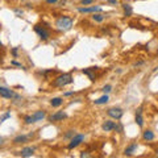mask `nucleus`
Segmentation results:
<instances>
[{"mask_svg":"<svg viewBox=\"0 0 158 158\" xmlns=\"http://www.w3.org/2000/svg\"><path fill=\"white\" fill-rule=\"evenodd\" d=\"M56 27H57L58 31H61V32L70 31L71 27H73V19L71 17H67V16L59 17L57 20V23H56Z\"/></svg>","mask_w":158,"mask_h":158,"instance_id":"1","label":"nucleus"},{"mask_svg":"<svg viewBox=\"0 0 158 158\" xmlns=\"http://www.w3.org/2000/svg\"><path fill=\"white\" fill-rule=\"evenodd\" d=\"M74 79L71 77V74H62V75H59L54 79V86L56 87H65L67 85H71Z\"/></svg>","mask_w":158,"mask_h":158,"instance_id":"2","label":"nucleus"},{"mask_svg":"<svg viewBox=\"0 0 158 158\" xmlns=\"http://www.w3.org/2000/svg\"><path fill=\"white\" fill-rule=\"evenodd\" d=\"M34 32L38 34V37L41 38L42 41H46V40L50 37V33H49V31H48V29H45L44 27H41V25H36V27H34Z\"/></svg>","mask_w":158,"mask_h":158,"instance_id":"3","label":"nucleus"},{"mask_svg":"<svg viewBox=\"0 0 158 158\" xmlns=\"http://www.w3.org/2000/svg\"><path fill=\"white\" fill-rule=\"evenodd\" d=\"M107 113H108V116L115 118V120H120L123 115H124V111H123L121 108H110V110L107 111Z\"/></svg>","mask_w":158,"mask_h":158,"instance_id":"4","label":"nucleus"},{"mask_svg":"<svg viewBox=\"0 0 158 158\" xmlns=\"http://www.w3.org/2000/svg\"><path fill=\"white\" fill-rule=\"evenodd\" d=\"M83 140H85V136L83 135H75L73 138H71V141H70V144L67 145L69 149H74V148H77L78 145H81Z\"/></svg>","mask_w":158,"mask_h":158,"instance_id":"5","label":"nucleus"},{"mask_svg":"<svg viewBox=\"0 0 158 158\" xmlns=\"http://www.w3.org/2000/svg\"><path fill=\"white\" fill-rule=\"evenodd\" d=\"M15 94L11 88H7V87H2L0 86V96L2 98H6V99H12V98H15Z\"/></svg>","mask_w":158,"mask_h":158,"instance_id":"6","label":"nucleus"},{"mask_svg":"<svg viewBox=\"0 0 158 158\" xmlns=\"http://www.w3.org/2000/svg\"><path fill=\"white\" fill-rule=\"evenodd\" d=\"M81 13H91V12H100L102 11V8L100 7H98V6H92V7H81L78 9Z\"/></svg>","mask_w":158,"mask_h":158,"instance_id":"7","label":"nucleus"},{"mask_svg":"<svg viewBox=\"0 0 158 158\" xmlns=\"http://www.w3.org/2000/svg\"><path fill=\"white\" fill-rule=\"evenodd\" d=\"M67 117V115L63 111H58V112H56V113H53V115L49 117V120L50 121H61V120H63V118H66Z\"/></svg>","mask_w":158,"mask_h":158,"instance_id":"8","label":"nucleus"},{"mask_svg":"<svg viewBox=\"0 0 158 158\" xmlns=\"http://www.w3.org/2000/svg\"><path fill=\"white\" fill-rule=\"evenodd\" d=\"M34 148H31V146H27V148H24V149H21V152H20V154H21V157H32L34 154Z\"/></svg>","mask_w":158,"mask_h":158,"instance_id":"9","label":"nucleus"},{"mask_svg":"<svg viewBox=\"0 0 158 158\" xmlns=\"http://www.w3.org/2000/svg\"><path fill=\"white\" fill-rule=\"evenodd\" d=\"M96 70V67H90V69H83V74H86V75L90 78V81H95V74H94V71Z\"/></svg>","mask_w":158,"mask_h":158,"instance_id":"10","label":"nucleus"},{"mask_svg":"<svg viewBox=\"0 0 158 158\" xmlns=\"http://www.w3.org/2000/svg\"><path fill=\"white\" fill-rule=\"evenodd\" d=\"M103 131L104 132H111V131H113L115 129V121H111V120H107L104 124H103Z\"/></svg>","mask_w":158,"mask_h":158,"instance_id":"11","label":"nucleus"},{"mask_svg":"<svg viewBox=\"0 0 158 158\" xmlns=\"http://www.w3.org/2000/svg\"><path fill=\"white\" fill-rule=\"evenodd\" d=\"M33 120H34V123H37V121H41L42 118H45V116H46V113L44 112V111H36L33 113Z\"/></svg>","mask_w":158,"mask_h":158,"instance_id":"12","label":"nucleus"},{"mask_svg":"<svg viewBox=\"0 0 158 158\" xmlns=\"http://www.w3.org/2000/svg\"><path fill=\"white\" fill-rule=\"evenodd\" d=\"M136 123L138 124V127L144 125V118H142V110L141 108H138L137 112H136Z\"/></svg>","mask_w":158,"mask_h":158,"instance_id":"13","label":"nucleus"},{"mask_svg":"<svg viewBox=\"0 0 158 158\" xmlns=\"http://www.w3.org/2000/svg\"><path fill=\"white\" fill-rule=\"evenodd\" d=\"M123 11H124V16L125 17H129V16H132V13H133V9H132V7L129 6V4H123Z\"/></svg>","mask_w":158,"mask_h":158,"instance_id":"14","label":"nucleus"},{"mask_svg":"<svg viewBox=\"0 0 158 158\" xmlns=\"http://www.w3.org/2000/svg\"><path fill=\"white\" fill-rule=\"evenodd\" d=\"M142 138H144L145 141H152V140H154V133L152 131H145L144 135H142Z\"/></svg>","mask_w":158,"mask_h":158,"instance_id":"15","label":"nucleus"},{"mask_svg":"<svg viewBox=\"0 0 158 158\" xmlns=\"http://www.w3.org/2000/svg\"><path fill=\"white\" fill-rule=\"evenodd\" d=\"M136 149H137V144H131V145L125 149L124 154H125V156H132V154H133V152H135Z\"/></svg>","mask_w":158,"mask_h":158,"instance_id":"16","label":"nucleus"},{"mask_svg":"<svg viewBox=\"0 0 158 158\" xmlns=\"http://www.w3.org/2000/svg\"><path fill=\"white\" fill-rule=\"evenodd\" d=\"M108 100H110V98H108V95H103L102 98L96 99V100L94 102V103H95V104H98V106H100V104H106V103H107Z\"/></svg>","mask_w":158,"mask_h":158,"instance_id":"17","label":"nucleus"},{"mask_svg":"<svg viewBox=\"0 0 158 158\" xmlns=\"http://www.w3.org/2000/svg\"><path fill=\"white\" fill-rule=\"evenodd\" d=\"M62 103H63V99L62 98H54L50 100V104L53 107H59V106H62Z\"/></svg>","mask_w":158,"mask_h":158,"instance_id":"18","label":"nucleus"},{"mask_svg":"<svg viewBox=\"0 0 158 158\" xmlns=\"http://www.w3.org/2000/svg\"><path fill=\"white\" fill-rule=\"evenodd\" d=\"M104 19H106V16L104 15H102V13H94V16H92V20L94 21H96V23L104 21Z\"/></svg>","mask_w":158,"mask_h":158,"instance_id":"19","label":"nucleus"},{"mask_svg":"<svg viewBox=\"0 0 158 158\" xmlns=\"http://www.w3.org/2000/svg\"><path fill=\"white\" fill-rule=\"evenodd\" d=\"M29 136H17L16 138L13 140V144H23V142H25L28 140Z\"/></svg>","mask_w":158,"mask_h":158,"instance_id":"20","label":"nucleus"},{"mask_svg":"<svg viewBox=\"0 0 158 158\" xmlns=\"http://www.w3.org/2000/svg\"><path fill=\"white\" fill-rule=\"evenodd\" d=\"M24 121H25V124H33V123H34L33 116H25V118H24Z\"/></svg>","mask_w":158,"mask_h":158,"instance_id":"21","label":"nucleus"},{"mask_svg":"<svg viewBox=\"0 0 158 158\" xmlns=\"http://www.w3.org/2000/svg\"><path fill=\"white\" fill-rule=\"evenodd\" d=\"M9 117H11V113H9V112L4 113V115H3L2 117H0V123H3L4 120H7V118H9Z\"/></svg>","mask_w":158,"mask_h":158,"instance_id":"22","label":"nucleus"},{"mask_svg":"<svg viewBox=\"0 0 158 158\" xmlns=\"http://www.w3.org/2000/svg\"><path fill=\"white\" fill-rule=\"evenodd\" d=\"M74 136H75V131H69L66 135H65V138H71Z\"/></svg>","mask_w":158,"mask_h":158,"instance_id":"23","label":"nucleus"},{"mask_svg":"<svg viewBox=\"0 0 158 158\" xmlns=\"http://www.w3.org/2000/svg\"><path fill=\"white\" fill-rule=\"evenodd\" d=\"M115 131L118 132V133H121L123 132V125L121 124H115Z\"/></svg>","mask_w":158,"mask_h":158,"instance_id":"24","label":"nucleus"},{"mask_svg":"<svg viewBox=\"0 0 158 158\" xmlns=\"http://www.w3.org/2000/svg\"><path fill=\"white\" fill-rule=\"evenodd\" d=\"M111 90H112V87H111L110 85H107V86H104V87H103V91H104V94L111 92Z\"/></svg>","mask_w":158,"mask_h":158,"instance_id":"25","label":"nucleus"},{"mask_svg":"<svg viewBox=\"0 0 158 158\" xmlns=\"http://www.w3.org/2000/svg\"><path fill=\"white\" fill-rule=\"evenodd\" d=\"M94 3V0H82L81 4L82 6H88V4H92Z\"/></svg>","mask_w":158,"mask_h":158,"instance_id":"26","label":"nucleus"},{"mask_svg":"<svg viewBox=\"0 0 158 158\" xmlns=\"http://www.w3.org/2000/svg\"><path fill=\"white\" fill-rule=\"evenodd\" d=\"M108 4H112V6H117V0H108Z\"/></svg>","mask_w":158,"mask_h":158,"instance_id":"27","label":"nucleus"},{"mask_svg":"<svg viewBox=\"0 0 158 158\" xmlns=\"http://www.w3.org/2000/svg\"><path fill=\"white\" fill-rule=\"evenodd\" d=\"M45 2H46L48 4H56V3L58 2V0H45Z\"/></svg>","mask_w":158,"mask_h":158,"instance_id":"28","label":"nucleus"},{"mask_svg":"<svg viewBox=\"0 0 158 158\" xmlns=\"http://www.w3.org/2000/svg\"><path fill=\"white\" fill-rule=\"evenodd\" d=\"M81 157H90V154H88L87 152H82V154H81Z\"/></svg>","mask_w":158,"mask_h":158,"instance_id":"29","label":"nucleus"},{"mask_svg":"<svg viewBox=\"0 0 158 158\" xmlns=\"http://www.w3.org/2000/svg\"><path fill=\"white\" fill-rule=\"evenodd\" d=\"M12 54H13V56H15V57H16V56H17V49H16V48H15V49H13V50H12Z\"/></svg>","mask_w":158,"mask_h":158,"instance_id":"30","label":"nucleus"},{"mask_svg":"<svg viewBox=\"0 0 158 158\" xmlns=\"http://www.w3.org/2000/svg\"><path fill=\"white\" fill-rule=\"evenodd\" d=\"M73 94H74V91H70V92H66V94H65V96H70V95H73Z\"/></svg>","mask_w":158,"mask_h":158,"instance_id":"31","label":"nucleus"},{"mask_svg":"<svg viewBox=\"0 0 158 158\" xmlns=\"http://www.w3.org/2000/svg\"><path fill=\"white\" fill-rule=\"evenodd\" d=\"M2 144H3V138L0 137V145H2Z\"/></svg>","mask_w":158,"mask_h":158,"instance_id":"32","label":"nucleus"},{"mask_svg":"<svg viewBox=\"0 0 158 158\" xmlns=\"http://www.w3.org/2000/svg\"><path fill=\"white\" fill-rule=\"evenodd\" d=\"M3 48V44H2V41H0V49H2Z\"/></svg>","mask_w":158,"mask_h":158,"instance_id":"33","label":"nucleus"},{"mask_svg":"<svg viewBox=\"0 0 158 158\" xmlns=\"http://www.w3.org/2000/svg\"><path fill=\"white\" fill-rule=\"evenodd\" d=\"M156 156H157V157H158V149H157V150H156Z\"/></svg>","mask_w":158,"mask_h":158,"instance_id":"34","label":"nucleus"},{"mask_svg":"<svg viewBox=\"0 0 158 158\" xmlns=\"http://www.w3.org/2000/svg\"><path fill=\"white\" fill-rule=\"evenodd\" d=\"M0 63H2V59H0Z\"/></svg>","mask_w":158,"mask_h":158,"instance_id":"35","label":"nucleus"}]
</instances>
